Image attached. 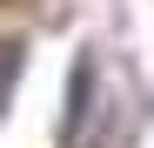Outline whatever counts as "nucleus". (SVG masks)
Masks as SVG:
<instances>
[{
	"label": "nucleus",
	"mask_w": 154,
	"mask_h": 148,
	"mask_svg": "<svg viewBox=\"0 0 154 148\" xmlns=\"http://www.w3.org/2000/svg\"><path fill=\"white\" fill-rule=\"evenodd\" d=\"M94 101V61H74V81H67V114H60V141L81 135V114Z\"/></svg>",
	"instance_id": "obj_1"
},
{
	"label": "nucleus",
	"mask_w": 154,
	"mask_h": 148,
	"mask_svg": "<svg viewBox=\"0 0 154 148\" xmlns=\"http://www.w3.org/2000/svg\"><path fill=\"white\" fill-rule=\"evenodd\" d=\"M14 74H20V47H0V94L14 88Z\"/></svg>",
	"instance_id": "obj_2"
}]
</instances>
